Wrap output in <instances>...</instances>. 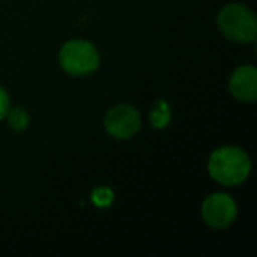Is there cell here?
<instances>
[{"mask_svg":"<svg viewBox=\"0 0 257 257\" xmlns=\"http://www.w3.org/2000/svg\"><path fill=\"white\" fill-rule=\"evenodd\" d=\"M149 119H151V123H152L154 128H157V130L166 128L167 123L170 122V107H169V104L164 99H158L154 104L152 110H151Z\"/></svg>","mask_w":257,"mask_h":257,"instance_id":"7","label":"cell"},{"mask_svg":"<svg viewBox=\"0 0 257 257\" xmlns=\"http://www.w3.org/2000/svg\"><path fill=\"white\" fill-rule=\"evenodd\" d=\"M140 114L139 111L126 104L116 105L105 116V130L107 133L119 140L133 137L140 130Z\"/></svg>","mask_w":257,"mask_h":257,"instance_id":"5","label":"cell"},{"mask_svg":"<svg viewBox=\"0 0 257 257\" xmlns=\"http://www.w3.org/2000/svg\"><path fill=\"white\" fill-rule=\"evenodd\" d=\"M251 170L248 155L235 146L218 148L212 152L208 163V172L217 182L232 187L244 182Z\"/></svg>","mask_w":257,"mask_h":257,"instance_id":"1","label":"cell"},{"mask_svg":"<svg viewBox=\"0 0 257 257\" xmlns=\"http://www.w3.org/2000/svg\"><path fill=\"white\" fill-rule=\"evenodd\" d=\"M217 24L227 39L239 44L254 41L257 35L254 12L241 3H230L224 6L217 17Z\"/></svg>","mask_w":257,"mask_h":257,"instance_id":"2","label":"cell"},{"mask_svg":"<svg viewBox=\"0 0 257 257\" xmlns=\"http://www.w3.org/2000/svg\"><path fill=\"white\" fill-rule=\"evenodd\" d=\"M6 119H8L9 126H11L14 131H23V130H26L27 125H29V116H27L26 110L21 108V107L8 108Z\"/></svg>","mask_w":257,"mask_h":257,"instance_id":"8","label":"cell"},{"mask_svg":"<svg viewBox=\"0 0 257 257\" xmlns=\"http://www.w3.org/2000/svg\"><path fill=\"white\" fill-rule=\"evenodd\" d=\"M229 89L232 95L242 102H254L257 99V69L251 65H242L235 69L230 77Z\"/></svg>","mask_w":257,"mask_h":257,"instance_id":"6","label":"cell"},{"mask_svg":"<svg viewBox=\"0 0 257 257\" xmlns=\"http://www.w3.org/2000/svg\"><path fill=\"white\" fill-rule=\"evenodd\" d=\"M113 197H114L113 196V191L110 188H105V187L96 188L92 193V202L98 208H107V206H110L111 202H113Z\"/></svg>","mask_w":257,"mask_h":257,"instance_id":"9","label":"cell"},{"mask_svg":"<svg viewBox=\"0 0 257 257\" xmlns=\"http://www.w3.org/2000/svg\"><path fill=\"white\" fill-rule=\"evenodd\" d=\"M8 108H9V98H8V93L5 92L3 87H0V120L6 116Z\"/></svg>","mask_w":257,"mask_h":257,"instance_id":"10","label":"cell"},{"mask_svg":"<svg viewBox=\"0 0 257 257\" xmlns=\"http://www.w3.org/2000/svg\"><path fill=\"white\" fill-rule=\"evenodd\" d=\"M202 217L208 226L224 229L236 218V203L224 193H214L205 199L202 205Z\"/></svg>","mask_w":257,"mask_h":257,"instance_id":"4","label":"cell"},{"mask_svg":"<svg viewBox=\"0 0 257 257\" xmlns=\"http://www.w3.org/2000/svg\"><path fill=\"white\" fill-rule=\"evenodd\" d=\"M59 62L68 74L83 77L92 74L98 68L99 56L90 42L84 39H72L62 47Z\"/></svg>","mask_w":257,"mask_h":257,"instance_id":"3","label":"cell"}]
</instances>
